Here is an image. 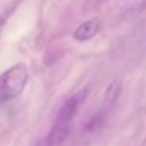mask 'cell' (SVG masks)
Instances as JSON below:
<instances>
[{
	"mask_svg": "<svg viewBox=\"0 0 146 146\" xmlns=\"http://www.w3.org/2000/svg\"><path fill=\"white\" fill-rule=\"evenodd\" d=\"M121 91H123V83H121V80H119V79L113 80L110 83V86L108 87V89L105 91V96H104L102 105H101V109L98 110V113L105 116L113 109V106L116 104V101L119 100V97L121 94Z\"/></svg>",
	"mask_w": 146,
	"mask_h": 146,
	"instance_id": "4",
	"label": "cell"
},
{
	"mask_svg": "<svg viewBox=\"0 0 146 146\" xmlns=\"http://www.w3.org/2000/svg\"><path fill=\"white\" fill-rule=\"evenodd\" d=\"M100 29H101L100 21H97V19H89V21L83 22L82 25L78 26V29L74 31L72 36L78 41H86V40L94 38L98 34Z\"/></svg>",
	"mask_w": 146,
	"mask_h": 146,
	"instance_id": "5",
	"label": "cell"
},
{
	"mask_svg": "<svg viewBox=\"0 0 146 146\" xmlns=\"http://www.w3.org/2000/svg\"><path fill=\"white\" fill-rule=\"evenodd\" d=\"M71 131V124L54 123L40 146H62Z\"/></svg>",
	"mask_w": 146,
	"mask_h": 146,
	"instance_id": "3",
	"label": "cell"
},
{
	"mask_svg": "<svg viewBox=\"0 0 146 146\" xmlns=\"http://www.w3.org/2000/svg\"><path fill=\"white\" fill-rule=\"evenodd\" d=\"M141 146H146V138H145V140H143V142L141 143Z\"/></svg>",
	"mask_w": 146,
	"mask_h": 146,
	"instance_id": "6",
	"label": "cell"
},
{
	"mask_svg": "<svg viewBox=\"0 0 146 146\" xmlns=\"http://www.w3.org/2000/svg\"><path fill=\"white\" fill-rule=\"evenodd\" d=\"M29 80V70L25 64H17L0 75V101H11L18 97Z\"/></svg>",
	"mask_w": 146,
	"mask_h": 146,
	"instance_id": "1",
	"label": "cell"
},
{
	"mask_svg": "<svg viewBox=\"0 0 146 146\" xmlns=\"http://www.w3.org/2000/svg\"><path fill=\"white\" fill-rule=\"evenodd\" d=\"M87 92H88L87 89H83V91L75 93L74 96H71L69 100H66V101L62 104V106L60 108V110H58L54 123L71 124L72 119L75 118L80 105H82V102L86 100Z\"/></svg>",
	"mask_w": 146,
	"mask_h": 146,
	"instance_id": "2",
	"label": "cell"
}]
</instances>
